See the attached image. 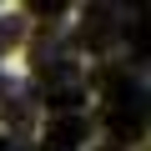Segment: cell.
<instances>
[{
  "instance_id": "obj_1",
  "label": "cell",
  "mask_w": 151,
  "mask_h": 151,
  "mask_svg": "<svg viewBox=\"0 0 151 151\" xmlns=\"http://www.w3.org/2000/svg\"><path fill=\"white\" fill-rule=\"evenodd\" d=\"M116 30H121V20H116L106 5H91V10H86V20H81L76 45L91 50V55H106V50H111V40H116Z\"/></svg>"
},
{
  "instance_id": "obj_3",
  "label": "cell",
  "mask_w": 151,
  "mask_h": 151,
  "mask_svg": "<svg viewBox=\"0 0 151 151\" xmlns=\"http://www.w3.org/2000/svg\"><path fill=\"white\" fill-rule=\"evenodd\" d=\"M86 136H91L86 116H55V121L45 126V151H81Z\"/></svg>"
},
{
  "instance_id": "obj_2",
  "label": "cell",
  "mask_w": 151,
  "mask_h": 151,
  "mask_svg": "<svg viewBox=\"0 0 151 151\" xmlns=\"http://www.w3.org/2000/svg\"><path fill=\"white\" fill-rule=\"evenodd\" d=\"M35 70L45 76V81H60V76H70V40H55V35H40L35 50H30Z\"/></svg>"
},
{
  "instance_id": "obj_7",
  "label": "cell",
  "mask_w": 151,
  "mask_h": 151,
  "mask_svg": "<svg viewBox=\"0 0 151 151\" xmlns=\"http://www.w3.org/2000/svg\"><path fill=\"white\" fill-rule=\"evenodd\" d=\"M30 15H40V20H60L65 5H60V0H40V5H30Z\"/></svg>"
},
{
  "instance_id": "obj_4",
  "label": "cell",
  "mask_w": 151,
  "mask_h": 151,
  "mask_svg": "<svg viewBox=\"0 0 151 151\" xmlns=\"http://www.w3.org/2000/svg\"><path fill=\"white\" fill-rule=\"evenodd\" d=\"M106 131L116 136V146H131L146 136V111H126V106H106Z\"/></svg>"
},
{
  "instance_id": "obj_6",
  "label": "cell",
  "mask_w": 151,
  "mask_h": 151,
  "mask_svg": "<svg viewBox=\"0 0 151 151\" xmlns=\"http://www.w3.org/2000/svg\"><path fill=\"white\" fill-rule=\"evenodd\" d=\"M15 40H20V20L15 15H0V50H10Z\"/></svg>"
},
{
  "instance_id": "obj_5",
  "label": "cell",
  "mask_w": 151,
  "mask_h": 151,
  "mask_svg": "<svg viewBox=\"0 0 151 151\" xmlns=\"http://www.w3.org/2000/svg\"><path fill=\"white\" fill-rule=\"evenodd\" d=\"M86 101V86L76 81V76H60V81H45V106L60 111V116H76Z\"/></svg>"
}]
</instances>
